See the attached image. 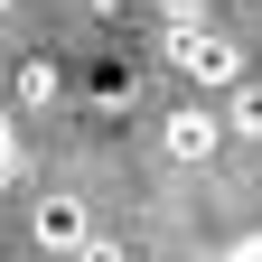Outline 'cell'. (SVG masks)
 I'll return each instance as SVG.
<instances>
[{
  "label": "cell",
  "mask_w": 262,
  "mask_h": 262,
  "mask_svg": "<svg viewBox=\"0 0 262 262\" xmlns=\"http://www.w3.org/2000/svg\"><path fill=\"white\" fill-rule=\"evenodd\" d=\"M169 66H178V75H196V84H234V75H244V66H234V47H225V38H206V28L169 38Z\"/></svg>",
  "instance_id": "cell-2"
},
{
  "label": "cell",
  "mask_w": 262,
  "mask_h": 262,
  "mask_svg": "<svg viewBox=\"0 0 262 262\" xmlns=\"http://www.w3.org/2000/svg\"><path fill=\"white\" fill-rule=\"evenodd\" d=\"M234 131L262 141V75H234Z\"/></svg>",
  "instance_id": "cell-4"
},
{
  "label": "cell",
  "mask_w": 262,
  "mask_h": 262,
  "mask_svg": "<svg viewBox=\"0 0 262 262\" xmlns=\"http://www.w3.org/2000/svg\"><path fill=\"white\" fill-rule=\"evenodd\" d=\"M169 159H178V169H206V159H215V122L206 113H178L169 122Z\"/></svg>",
  "instance_id": "cell-3"
},
{
  "label": "cell",
  "mask_w": 262,
  "mask_h": 262,
  "mask_svg": "<svg viewBox=\"0 0 262 262\" xmlns=\"http://www.w3.org/2000/svg\"><path fill=\"white\" fill-rule=\"evenodd\" d=\"M0 178H10V122H0Z\"/></svg>",
  "instance_id": "cell-7"
},
{
  "label": "cell",
  "mask_w": 262,
  "mask_h": 262,
  "mask_svg": "<svg viewBox=\"0 0 262 262\" xmlns=\"http://www.w3.org/2000/svg\"><path fill=\"white\" fill-rule=\"evenodd\" d=\"M234 253H244V262H262V234H244V244H234Z\"/></svg>",
  "instance_id": "cell-6"
},
{
  "label": "cell",
  "mask_w": 262,
  "mask_h": 262,
  "mask_svg": "<svg viewBox=\"0 0 262 262\" xmlns=\"http://www.w3.org/2000/svg\"><path fill=\"white\" fill-rule=\"evenodd\" d=\"M19 94H28V103H47V94H56V66L38 56V66H19Z\"/></svg>",
  "instance_id": "cell-5"
},
{
  "label": "cell",
  "mask_w": 262,
  "mask_h": 262,
  "mask_svg": "<svg viewBox=\"0 0 262 262\" xmlns=\"http://www.w3.org/2000/svg\"><path fill=\"white\" fill-rule=\"evenodd\" d=\"M28 244L38 253H103V234H94V206L75 187H47L38 206H28Z\"/></svg>",
  "instance_id": "cell-1"
}]
</instances>
